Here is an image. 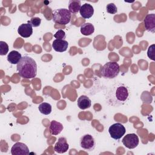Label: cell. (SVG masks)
<instances>
[{"instance_id":"cell-1","label":"cell","mask_w":155,"mask_h":155,"mask_svg":"<svg viewBox=\"0 0 155 155\" xmlns=\"http://www.w3.org/2000/svg\"><path fill=\"white\" fill-rule=\"evenodd\" d=\"M130 95V90L126 85L120 83L116 84L111 87L107 93V102L113 106L122 105L128 101Z\"/></svg>"},{"instance_id":"cell-2","label":"cell","mask_w":155,"mask_h":155,"mask_svg":"<svg viewBox=\"0 0 155 155\" xmlns=\"http://www.w3.org/2000/svg\"><path fill=\"white\" fill-rule=\"evenodd\" d=\"M16 68L19 76L24 79H32L37 74L36 62L28 56L22 57L16 65Z\"/></svg>"},{"instance_id":"cell-3","label":"cell","mask_w":155,"mask_h":155,"mask_svg":"<svg viewBox=\"0 0 155 155\" xmlns=\"http://www.w3.org/2000/svg\"><path fill=\"white\" fill-rule=\"evenodd\" d=\"M120 72V67L117 62L110 61L105 64L101 70V76L108 79L116 78Z\"/></svg>"},{"instance_id":"cell-4","label":"cell","mask_w":155,"mask_h":155,"mask_svg":"<svg viewBox=\"0 0 155 155\" xmlns=\"http://www.w3.org/2000/svg\"><path fill=\"white\" fill-rule=\"evenodd\" d=\"M71 18V13L67 8H58L53 12L52 19L54 22L61 24H68Z\"/></svg>"},{"instance_id":"cell-5","label":"cell","mask_w":155,"mask_h":155,"mask_svg":"<svg viewBox=\"0 0 155 155\" xmlns=\"http://www.w3.org/2000/svg\"><path fill=\"white\" fill-rule=\"evenodd\" d=\"M108 132L111 138L114 140H119L125 134L126 129L122 124L115 123L109 127Z\"/></svg>"},{"instance_id":"cell-6","label":"cell","mask_w":155,"mask_h":155,"mask_svg":"<svg viewBox=\"0 0 155 155\" xmlns=\"http://www.w3.org/2000/svg\"><path fill=\"white\" fill-rule=\"evenodd\" d=\"M79 145L81 148L85 150L93 151L96 147V141L91 134H86L81 137Z\"/></svg>"},{"instance_id":"cell-7","label":"cell","mask_w":155,"mask_h":155,"mask_svg":"<svg viewBox=\"0 0 155 155\" xmlns=\"http://www.w3.org/2000/svg\"><path fill=\"white\" fill-rule=\"evenodd\" d=\"M123 145L128 149H134L139 145V140L137 134L135 133H130L126 134L122 140Z\"/></svg>"},{"instance_id":"cell-8","label":"cell","mask_w":155,"mask_h":155,"mask_svg":"<svg viewBox=\"0 0 155 155\" xmlns=\"http://www.w3.org/2000/svg\"><path fill=\"white\" fill-rule=\"evenodd\" d=\"M12 155H28L30 153L28 147L24 143L16 142L11 148Z\"/></svg>"},{"instance_id":"cell-9","label":"cell","mask_w":155,"mask_h":155,"mask_svg":"<svg viewBox=\"0 0 155 155\" xmlns=\"http://www.w3.org/2000/svg\"><path fill=\"white\" fill-rule=\"evenodd\" d=\"M145 29L150 32H155V15L154 13L148 14L143 19Z\"/></svg>"},{"instance_id":"cell-10","label":"cell","mask_w":155,"mask_h":155,"mask_svg":"<svg viewBox=\"0 0 155 155\" xmlns=\"http://www.w3.org/2000/svg\"><path fill=\"white\" fill-rule=\"evenodd\" d=\"M69 145L65 137H59L54 146V150L58 153H64L68 150Z\"/></svg>"},{"instance_id":"cell-11","label":"cell","mask_w":155,"mask_h":155,"mask_svg":"<svg viewBox=\"0 0 155 155\" xmlns=\"http://www.w3.org/2000/svg\"><path fill=\"white\" fill-rule=\"evenodd\" d=\"M18 33L23 38H29L33 34V27L29 24H22L18 28Z\"/></svg>"},{"instance_id":"cell-12","label":"cell","mask_w":155,"mask_h":155,"mask_svg":"<svg viewBox=\"0 0 155 155\" xmlns=\"http://www.w3.org/2000/svg\"><path fill=\"white\" fill-rule=\"evenodd\" d=\"M81 16L84 19H89L93 15L94 8L93 7L88 3H85L81 5L79 10Z\"/></svg>"},{"instance_id":"cell-13","label":"cell","mask_w":155,"mask_h":155,"mask_svg":"<svg viewBox=\"0 0 155 155\" xmlns=\"http://www.w3.org/2000/svg\"><path fill=\"white\" fill-rule=\"evenodd\" d=\"M53 48L58 52H64L67 50L68 43L67 41L64 39H57L53 41L52 43Z\"/></svg>"},{"instance_id":"cell-14","label":"cell","mask_w":155,"mask_h":155,"mask_svg":"<svg viewBox=\"0 0 155 155\" xmlns=\"http://www.w3.org/2000/svg\"><path fill=\"white\" fill-rule=\"evenodd\" d=\"M77 105L80 109L85 110L91 107V101L88 96L82 95L78 99Z\"/></svg>"},{"instance_id":"cell-15","label":"cell","mask_w":155,"mask_h":155,"mask_svg":"<svg viewBox=\"0 0 155 155\" xmlns=\"http://www.w3.org/2000/svg\"><path fill=\"white\" fill-rule=\"evenodd\" d=\"M62 124L56 120H52L49 126V131L52 135H58L63 130Z\"/></svg>"},{"instance_id":"cell-16","label":"cell","mask_w":155,"mask_h":155,"mask_svg":"<svg viewBox=\"0 0 155 155\" xmlns=\"http://www.w3.org/2000/svg\"><path fill=\"white\" fill-rule=\"evenodd\" d=\"M22 58L21 53L18 51L13 50L10 51L7 55V61L12 64H18L21 59Z\"/></svg>"},{"instance_id":"cell-17","label":"cell","mask_w":155,"mask_h":155,"mask_svg":"<svg viewBox=\"0 0 155 155\" xmlns=\"http://www.w3.org/2000/svg\"><path fill=\"white\" fill-rule=\"evenodd\" d=\"M81 7V1L79 0H70L68 2V10L74 14L79 12Z\"/></svg>"},{"instance_id":"cell-18","label":"cell","mask_w":155,"mask_h":155,"mask_svg":"<svg viewBox=\"0 0 155 155\" xmlns=\"http://www.w3.org/2000/svg\"><path fill=\"white\" fill-rule=\"evenodd\" d=\"M81 33L85 35V36H89L94 33V25L90 23V22H86L83 24L81 26Z\"/></svg>"},{"instance_id":"cell-19","label":"cell","mask_w":155,"mask_h":155,"mask_svg":"<svg viewBox=\"0 0 155 155\" xmlns=\"http://www.w3.org/2000/svg\"><path fill=\"white\" fill-rule=\"evenodd\" d=\"M39 111L44 115H48L51 113L52 108L51 105L47 102H42L38 107Z\"/></svg>"},{"instance_id":"cell-20","label":"cell","mask_w":155,"mask_h":155,"mask_svg":"<svg viewBox=\"0 0 155 155\" xmlns=\"http://www.w3.org/2000/svg\"><path fill=\"white\" fill-rule=\"evenodd\" d=\"M8 45L4 41H0V54L1 56L5 55L8 51Z\"/></svg>"},{"instance_id":"cell-21","label":"cell","mask_w":155,"mask_h":155,"mask_svg":"<svg viewBox=\"0 0 155 155\" xmlns=\"http://www.w3.org/2000/svg\"><path fill=\"white\" fill-rule=\"evenodd\" d=\"M106 10L110 14H115L117 12V8L114 3H110L106 6Z\"/></svg>"},{"instance_id":"cell-22","label":"cell","mask_w":155,"mask_h":155,"mask_svg":"<svg viewBox=\"0 0 155 155\" xmlns=\"http://www.w3.org/2000/svg\"><path fill=\"white\" fill-rule=\"evenodd\" d=\"M41 19L38 17L31 18V19L28 21V23L30 24L33 27H39L41 24Z\"/></svg>"},{"instance_id":"cell-23","label":"cell","mask_w":155,"mask_h":155,"mask_svg":"<svg viewBox=\"0 0 155 155\" xmlns=\"http://www.w3.org/2000/svg\"><path fill=\"white\" fill-rule=\"evenodd\" d=\"M154 44H152L151 45L149 46L147 51V56L148 57L153 61H154Z\"/></svg>"},{"instance_id":"cell-24","label":"cell","mask_w":155,"mask_h":155,"mask_svg":"<svg viewBox=\"0 0 155 155\" xmlns=\"http://www.w3.org/2000/svg\"><path fill=\"white\" fill-rule=\"evenodd\" d=\"M54 37L57 39H64L66 38V33L63 30H58L54 35Z\"/></svg>"}]
</instances>
